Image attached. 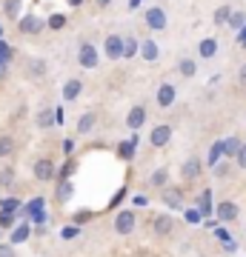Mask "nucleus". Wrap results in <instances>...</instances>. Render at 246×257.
Returning a JSON list of instances; mask_svg holds the SVG:
<instances>
[{
    "label": "nucleus",
    "mask_w": 246,
    "mask_h": 257,
    "mask_svg": "<svg viewBox=\"0 0 246 257\" xmlns=\"http://www.w3.org/2000/svg\"><path fill=\"white\" fill-rule=\"evenodd\" d=\"M23 214H29L37 226H46V200L43 197H32V200L23 206Z\"/></svg>",
    "instance_id": "nucleus-1"
},
{
    "label": "nucleus",
    "mask_w": 246,
    "mask_h": 257,
    "mask_svg": "<svg viewBox=\"0 0 246 257\" xmlns=\"http://www.w3.org/2000/svg\"><path fill=\"white\" fill-rule=\"evenodd\" d=\"M135 223H137L135 211H120L118 217H115V231L118 234H132L135 231Z\"/></svg>",
    "instance_id": "nucleus-2"
},
{
    "label": "nucleus",
    "mask_w": 246,
    "mask_h": 257,
    "mask_svg": "<svg viewBox=\"0 0 246 257\" xmlns=\"http://www.w3.org/2000/svg\"><path fill=\"white\" fill-rule=\"evenodd\" d=\"M77 60H80L83 69H95V66H98V49L92 46V43H83V46H80V55H77Z\"/></svg>",
    "instance_id": "nucleus-3"
},
{
    "label": "nucleus",
    "mask_w": 246,
    "mask_h": 257,
    "mask_svg": "<svg viewBox=\"0 0 246 257\" xmlns=\"http://www.w3.org/2000/svg\"><path fill=\"white\" fill-rule=\"evenodd\" d=\"M146 26L149 29H166V15H163V9L160 6H152V9L146 12Z\"/></svg>",
    "instance_id": "nucleus-4"
},
{
    "label": "nucleus",
    "mask_w": 246,
    "mask_h": 257,
    "mask_svg": "<svg viewBox=\"0 0 246 257\" xmlns=\"http://www.w3.org/2000/svg\"><path fill=\"white\" fill-rule=\"evenodd\" d=\"M106 57L109 60H118V57H123V37H118V35H109L106 37Z\"/></svg>",
    "instance_id": "nucleus-5"
},
{
    "label": "nucleus",
    "mask_w": 246,
    "mask_h": 257,
    "mask_svg": "<svg viewBox=\"0 0 246 257\" xmlns=\"http://www.w3.org/2000/svg\"><path fill=\"white\" fill-rule=\"evenodd\" d=\"M215 214H218V220L232 223V220H237V206H235V203H229V200H223V203H218Z\"/></svg>",
    "instance_id": "nucleus-6"
},
{
    "label": "nucleus",
    "mask_w": 246,
    "mask_h": 257,
    "mask_svg": "<svg viewBox=\"0 0 246 257\" xmlns=\"http://www.w3.org/2000/svg\"><path fill=\"white\" fill-rule=\"evenodd\" d=\"M35 177L37 180H52V177H55V163H52V160H37L35 163Z\"/></svg>",
    "instance_id": "nucleus-7"
},
{
    "label": "nucleus",
    "mask_w": 246,
    "mask_h": 257,
    "mask_svg": "<svg viewBox=\"0 0 246 257\" xmlns=\"http://www.w3.org/2000/svg\"><path fill=\"white\" fill-rule=\"evenodd\" d=\"M149 140H152V146H157V149L166 146V143L172 140V128H169V126H155V128H152V138H149Z\"/></svg>",
    "instance_id": "nucleus-8"
},
{
    "label": "nucleus",
    "mask_w": 246,
    "mask_h": 257,
    "mask_svg": "<svg viewBox=\"0 0 246 257\" xmlns=\"http://www.w3.org/2000/svg\"><path fill=\"white\" fill-rule=\"evenodd\" d=\"M40 29H46V23L40 18H35V15H26V18H20V32H26V35H35V32H40Z\"/></svg>",
    "instance_id": "nucleus-9"
},
{
    "label": "nucleus",
    "mask_w": 246,
    "mask_h": 257,
    "mask_svg": "<svg viewBox=\"0 0 246 257\" xmlns=\"http://www.w3.org/2000/svg\"><path fill=\"white\" fill-rule=\"evenodd\" d=\"M152 229H155V234H160V237H166L169 231L175 229V220L169 217V214H157L155 223H152Z\"/></svg>",
    "instance_id": "nucleus-10"
},
{
    "label": "nucleus",
    "mask_w": 246,
    "mask_h": 257,
    "mask_svg": "<svg viewBox=\"0 0 246 257\" xmlns=\"http://www.w3.org/2000/svg\"><path fill=\"white\" fill-rule=\"evenodd\" d=\"M143 120H146V109L143 106H135V109L126 114V126L129 128H140L143 126Z\"/></svg>",
    "instance_id": "nucleus-11"
},
{
    "label": "nucleus",
    "mask_w": 246,
    "mask_h": 257,
    "mask_svg": "<svg viewBox=\"0 0 246 257\" xmlns=\"http://www.w3.org/2000/svg\"><path fill=\"white\" fill-rule=\"evenodd\" d=\"M201 160H198V157H189V160H186V163H183V177H186V180H195V177L201 175Z\"/></svg>",
    "instance_id": "nucleus-12"
},
{
    "label": "nucleus",
    "mask_w": 246,
    "mask_h": 257,
    "mask_svg": "<svg viewBox=\"0 0 246 257\" xmlns=\"http://www.w3.org/2000/svg\"><path fill=\"white\" fill-rule=\"evenodd\" d=\"M157 103H160V106H172L175 103V86H169V83H163V86H160V89H157Z\"/></svg>",
    "instance_id": "nucleus-13"
},
{
    "label": "nucleus",
    "mask_w": 246,
    "mask_h": 257,
    "mask_svg": "<svg viewBox=\"0 0 246 257\" xmlns=\"http://www.w3.org/2000/svg\"><path fill=\"white\" fill-rule=\"evenodd\" d=\"M198 209H201L203 217H209V214H215V206H212V192L209 189H203V194L198 197Z\"/></svg>",
    "instance_id": "nucleus-14"
},
{
    "label": "nucleus",
    "mask_w": 246,
    "mask_h": 257,
    "mask_svg": "<svg viewBox=\"0 0 246 257\" xmlns=\"http://www.w3.org/2000/svg\"><path fill=\"white\" fill-rule=\"evenodd\" d=\"M135 152H137V135L132 140H123V143L118 146V155L123 157V160H132V157H135Z\"/></svg>",
    "instance_id": "nucleus-15"
},
{
    "label": "nucleus",
    "mask_w": 246,
    "mask_h": 257,
    "mask_svg": "<svg viewBox=\"0 0 246 257\" xmlns=\"http://www.w3.org/2000/svg\"><path fill=\"white\" fill-rule=\"evenodd\" d=\"M240 146H243V140H237V138H226V140H223V157H237Z\"/></svg>",
    "instance_id": "nucleus-16"
},
{
    "label": "nucleus",
    "mask_w": 246,
    "mask_h": 257,
    "mask_svg": "<svg viewBox=\"0 0 246 257\" xmlns=\"http://www.w3.org/2000/svg\"><path fill=\"white\" fill-rule=\"evenodd\" d=\"M198 52H201V57H215V52H218V40H215V37H206V40H201Z\"/></svg>",
    "instance_id": "nucleus-17"
},
{
    "label": "nucleus",
    "mask_w": 246,
    "mask_h": 257,
    "mask_svg": "<svg viewBox=\"0 0 246 257\" xmlns=\"http://www.w3.org/2000/svg\"><path fill=\"white\" fill-rule=\"evenodd\" d=\"M80 89H83V83H80V80H66V86H63V97H66V100H74V97L80 94Z\"/></svg>",
    "instance_id": "nucleus-18"
},
{
    "label": "nucleus",
    "mask_w": 246,
    "mask_h": 257,
    "mask_svg": "<svg viewBox=\"0 0 246 257\" xmlns=\"http://www.w3.org/2000/svg\"><path fill=\"white\" fill-rule=\"evenodd\" d=\"M12 246H18V243H26L29 240V226L26 223H23V226H15V229H12Z\"/></svg>",
    "instance_id": "nucleus-19"
},
{
    "label": "nucleus",
    "mask_w": 246,
    "mask_h": 257,
    "mask_svg": "<svg viewBox=\"0 0 246 257\" xmlns=\"http://www.w3.org/2000/svg\"><path fill=\"white\" fill-rule=\"evenodd\" d=\"M220 157H223V140L212 143V149H209V166H212V169L220 163Z\"/></svg>",
    "instance_id": "nucleus-20"
},
{
    "label": "nucleus",
    "mask_w": 246,
    "mask_h": 257,
    "mask_svg": "<svg viewBox=\"0 0 246 257\" xmlns=\"http://www.w3.org/2000/svg\"><path fill=\"white\" fill-rule=\"evenodd\" d=\"M92 126H95V114H92V111L80 114V120H77V132H80V135H86V132H92Z\"/></svg>",
    "instance_id": "nucleus-21"
},
{
    "label": "nucleus",
    "mask_w": 246,
    "mask_h": 257,
    "mask_svg": "<svg viewBox=\"0 0 246 257\" xmlns=\"http://www.w3.org/2000/svg\"><path fill=\"white\" fill-rule=\"evenodd\" d=\"M72 194H74L72 180H60V186H57V200H69Z\"/></svg>",
    "instance_id": "nucleus-22"
},
{
    "label": "nucleus",
    "mask_w": 246,
    "mask_h": 257,
    "mask_svg": "<svg viewBox=\"0 0 246 257\" xmlns=\"http://www.w3.org/2000/svg\"><path fill=\"white\" fill-rule=\"evenodd\" d=\"M140 52H143L146 60H157V55H160V52H157V43H155V40H146L143 46H140Z\"/></svg>",
    "instance_id": "nucleus-23"
},
{
    "label": "nucleus",
    "mask_w": 246,
    "mask_h": 257,
    "mask_svg": "<svg viewBox=\"0 0 246 257\" xmlns=\"http://www.w3.org/2000/svg\"><path fill=\"white\" fill-rule=\"evenodd\" d=\"M163 203L169 209H181V194L175 192V189H166L163 192Z\"/></svg>",
    "instance_id": "nucleus-24"
},
{
    "label": "nucleus",
    "mask_w": 246,
    "mask_h": 257,
    "mask_svg": "<svg viewBox=\"0 0 246 257\" xmlns=\"http://www.w3.org/2000/svg\"><path fill=\"white\" fill-rule=\"evenodd\" d=\"M178 69H181V74H183V77H192V74L198 72V66H195V60H189V57H183Z\"/></svg>",
    "instance_id": "nucleus-25"
},
{
    "label": "nucleus",
    "mask_w": 246,
    "mask_h": 257,
    "mask_svg": "<svg viewBox=\"0 0 246 257\" xmlns=\"http://www.w3.org/2000/svg\"><path fill=\"white\" fill-rule=\"evenodd\" d=\"M37 126H43V128L55 126V111H40L37 114Z\"/></svg>",
    "instance_id": "nucleus-26"
},
{
    "label": "nucleus",
    "mask_w": 246,
    "mask_h": 257,
    "mask_svg": "<svg viewBox=\"0 0 246 257\" xmlns=\"http://www.w3.org/2000/svg\"><path fill=\"white\" fill-rule=\"evenodd\" d=\"M15 152V140L12 138H0V157H9Z\"/></svg>",
    "instance_id": "nucleus-27"
},
{
    "label": "nucleus",
    "mask_w": 246,
    "mask_h": 257,
    "mask_svg": "<svg viewBox=\"0 0 246 257\" xmlns=\"http://www.w3.org/2000/svg\"><path fill=\"white\" fill-rule=\"evenodd\" d=\"M229 18H232V9H229V6H220L218 12H215V23H229Z\"/></svg>",
    "instance_id": "nucleus-28"
},
{
    "label": "nucleus",
    "mask_w": 246,
    "mask_h": 257,
    "mask_svg": "<svg viewBox=\"0 0 246 257\" xmlns=\"http://www.w3.org/2000/svg\"><path fill=\"white\" fill-rule=\"evenodd\" d=\"M149 180H152V186H166V180H169V172H166V169H157V172L149 177Z\"/></svg>",
    "instance_id": "nucleus-29"
},
{
    "label": "nucleus",
    "mask_w": 246,
    "mask_h": 257,
    "mask_svg": "<svg viewBox=\"0 0 246 257\" xmlns=\"http://www.w3.org/2000/svg\"><path fill=\"white\" fill-rule=\"evenodd\" d=\"M0 209L15 214V209H23V206H20V200H15V197H6V200H0Z\"/></svg>",
    "instance_id": "nucleus-30"
},
{
    "label": "nucleus",
    "mask_w": 246,
    "mask_h": 257,
    "mask_svg": "<svg viewBox=\"0 0 246 257\" xmlns=\"http://www.w3.org/2000/svg\"><path fill=\"white\" fill-rule=\"evenodd\" d=\"M246 18H243V12H232V18H229V26L232 29H243Z\"/></svg>",
    "instance_id": "nucleus-31"
},
{
    "label": "nucleus",
    "mask_w": 246,
    "mask_h": 257,
    "mask_svg": "<svg viewBox=\"0 0 246 257\" xmlns=\"http://www.w3.org/2000/svg\"><path fill=\"white\" fill-rule=\"evenodd\" d=\"M77 234H80L77 226H63V229H60V237H63V240H74Z\"/></svg>",
    "instance_id": "nucleus-32"
},
{
    "label": "nucleus",
    "mask_w": 246,
    "mask_h": 257,
    "mask_svg": "<svg viewBox=\"0 0 246 257\" xmlns=\"http://www.w3.org/2000/svg\"><path fill=\"white\" fill-rule=\"evenodd\" d=\"M46 26H49V29H63L66 26V18H63V15H52Z\"/></svg>",
    "instance_id": "nucleus-33"
},
{
    "label": "nucleus",
    "mask_w": 246,
    "mask_h": 257,
    "mask_svg": "<svg viewBox=\"0 0 246 257\" xmlns=\"http://www.w3.org/2000/svg\"><path fill=\"white\" fill-rule=\"evenodd\" d=\"M137 55V43L135 40H123V57H135Z\"/></svg>",
    "instance_id": "nucleus-34"
},
{
    "label": "nucleus",
    "mask_w": 246,
    "mask_h": 257,
    "mask_svg": "<svg viewBox=\"0 0 246 257\" xmlns=\"http://www.w3.org/2000/svg\"><path fill=\"white\" fill-rule=\"evenodd\" d=\"M6 226H15V214L12 211H0V229H6Z\"/></svg>",
    "instance_id": "nucleus-35"
},
{
    "label": "nucleus",
    "mask_w": 246,
    "mask_h": 257,
    "mask_svg": "<svg viewBox=\"0 0 246 257\" xmlns=\"http://www.w3.org/2000/svg\"><path fill=\"white\" fill-rule=\"evenodd\" d=\"M186 220H189V223H201L203 220L201 209H186Z\"/></svg>",
    "instance_id": "nucleus-36"
},
{
    "label": "nucleus",
    "mask_w": 246,
    "mask_h": 257,
    "mask_svg": "<svg viewBox=\"0 0 246 257\" xmlns=\"http://www.w3.org/2000/svg\"><path fill=\"white\" fill-rule=\"evenodd\" d=\"M18 9H20V0H9L6 3V15L9 18H18Z\"/></svg>",
    "instance_id": "nucleus-37"
},
{
    "label": "nucleus",
    "mask_w": 246,
    "mask_h": 257,
    "mask_svg": "<svg viewBox=\"0 0 246 257\" xmlns=\"http://www.w3.org/2000/svg\"><path fill=\"white\" fill-rule=\"evenodd\" d=\"M86 220H92V211H77L74 214V226H83Z\"/></svg>",
    "instance_id": "nucleus-38"
},
{
    "label": "nucleus",
    "mask_w": 246,
    "mask_h": 257,
    "mask_svg": "<svg viewBox=\"0 0 246 257\" xmlns=\"http://www.w3.org/2000/svg\"><path fill=\"white\" fill-rule=\"evenodd\" d=\"M60 149H63V155H72V152H74V140H72V138H66L63 143H60Z\"/></svg>",
    "instance_id": "nucleus-39"
},
{
    "label": "nucleus",
    "mask_w": 246,
    "mask_h": 257,
    "mask_svg": "<svg viewBox=\"0 0 246 257\" xmlns=\"http://www.w3.org/2000/svg\"><path fill=\"white\" fill-rule=\"evenodd\" d=\"M43 72H46L43 60H32V74H43Z\"/></svg>",
    "instance_id": "nucleus-40"
},
{
    "label": "nucleus",
    "mask_w": 246,
    "mask_h": 257,
    "mask_svg": "<svg viewBox=\"0 0 246 257\" xmlns=\"http://www.w3.org/2000/svg\"><path fill=\"white\" fill-rule=\"evenodd\" d=\"M235 160H237V166H240V169H246V143L240 146V152H237V157H235Z\"/></svg>",
    "instance_id": "nucleus-41"
},
{
    "label": "nucleus",
    "mask_w": 246,
    "mask_h": 257,
    "mask_svg": "<svg viewBox=\"0 0 246 257\" xmlns=\"http://www.w3.org/2000/svg\"><path fill=\"white\" fill-rule=\"evenodd\" d=\"M72 172H74V163L69 160V163H66L63 169H60V177H63V180H69V175H72Z\"/></svg>",
    "instance_id": "nucleus-42"
},
{
    "label": "nucleus",
    "mask_w": 246,
    "mask_h": 257,
    "mask_svg": "<svg viewBox=\"0 0 246 257\" xmlns=\"http://www.w3.org/2000/svg\"><path fill=\"white\" fill-rule=\"evenodd\" d=\"M215 237L223 240V243H232V240H229V231H226V229H215Z\"/></svg>",
    "instance_id": "nucleus-43"
},
{
    "label": "nucleus",
    "mask_w": 246,
    "mask_h": 257,
    "mask_svg": "<svg viewBox=\"0 0 246 257\" xmlns=\"http://www.w3.org/2000/svg\"><path fill=\"white\" fill-rule=\"evenodd\" d=\"M9 57H12V49L6 43H0V60H9Z\"/></svg>",
    "instance_id": "nucleus-44"
},
{
    "label": "nucleus",
    "mask_w": 246,
    "mask_h": 257,
    "mask_svg": "<svg viewBox=\"0 0 246 257\" xmlns=\"http://www.w3.org/2000/svg\"><path fill=\"white\" fill-rule=\"evenodd\" d=\"M12 177H15V175H12L9 169H6V172H0V183H12Z\"/></svg>",
    "instance_id": "nucleus-45"
},
{
    "label": "nucleus",
    "mask_w": 246,
    "mask_h": 257,
    "mask_svg": "<svg viewBox=\"0 0 246 257\" xmlns=\"http://www.w3.org/2000/svg\"><path fill=\"white\" fill-rule=\"evenodd\" d=\"M0 257H15V251H12V246H0Z\"/></svg>",
    "instance_id": "nucleus-46"
},
{
    "label": "nucleus",
    "mask_w": 246,
    "mask_h": 257,
    "mask_svg": "<svg viewBox=\"0 0 246 257\" xmlns=\"http://www.w3.org/2000/svg\"><path fill=\"white\" fill-rule=\"evenodd\" d=\"M240 83H246V63L240 66Z\"/></svg>",
    "instance_id": "nucleus-47"
},
{
    "label": "nucleus",
    "mask_w": 246,
    "mask_h": 257,
    "mask_svg": "<svg viewBox=\"0 0 246 257\" xmlns=\"http://www.w3.org/2000/svg\"><path fill=\"white\" fill-rule=\"evenodd\" d=\"M135 6H140V0H129V9H135Z\"/></svg>",
    "instance_id": "nucleus-48"
},
{
    "label": "nucleus",
    "mask_w": 246,
    "mask_h": 257,
    "mask_svg": "<svg viewBox=\"0 0 246 257\" xmlns=\"http://www.w3.org/2000/svg\"><path fill=\"white\" fill-rule=\"evenodd\" d=\"M69 3H72V6H80V3H83V0H69Z\"/></svg>",
    "instance_id": "nucleus-49"
},
{
    "label": "nucleus",
    "mask_w": 246,
    "mask_h": 257,
    "mask_svg": "<svg viewBox=\"0 0 246 257\" xmlns=\"http://www.w3.org/2000/svg\"><path fill=\"white\" fill-rule=\"evenodd\" d=\"M98 3H101V6H106V3H109V0H98Z\"/></svg>",
    "instance_id": "nucleus-50"
},
{
    "label": "nucleus",
    "mask_w": 246,
    "mask_h": 257,
    "mask_svg": "<svg viewBox=\"0 0 246 257\" xmlns=\"http://www.w3.org/2000/svg\"><path fill=\"white\" fill-rule=\"evenodd\" d=\"M0 35H3V29H0Z\"/></svg>",
    "instance_id": "nucleus-51"
}]
</instances>
